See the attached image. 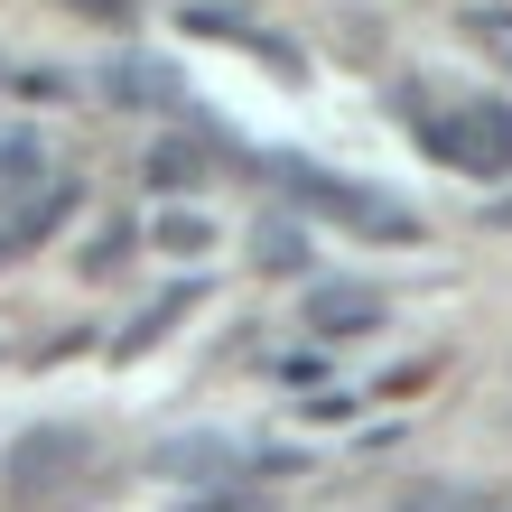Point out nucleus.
Wrapping results in <instances>:
<instances>
[{"label":"nucleus","instance_id":"f257e3e1","mask_svg":"<svg viewBox=\"0 0 512 512\" xmlns=\"http://www.w3.org/2000/svg\"><path fill=\"white\" fill-rule=\"evenodd\" d=\"M261 177L280 187L289 205H308L317 224H336V233H364V243H419V215L401 196H382V187H354V177H336V168H317V159H261Z\"/></svg>","mask_w":512,"mask_h":512},{"label":"nucleus","instance_id":"f03ea898","mask_svg":"<svg viewBox=\"0 0 512 512\" xmlns=\"http://www.w3.org/2000/svg\"><path fill=\"white\" fill-rule=\"evenodd\" d=\"M419 140L438 149L447 168H466V177H512V103H494V94H466L457 112H438V122H419Z\"/></svg>","mask_w":512,"mask_h":512},{"label":"nucleus","instance_id":"7ed1b4c3","mask_svg":"<svg viewBox=\"0 0 512 512\" xmlns=\"http://www.w3.org/2000/svg\"><path fill=\"white\" fill-rule=\"evenodd\" d=\"M84 457H94V438H84V429H28V438L10 447V494L38 503V494H56V485H75Z\"/></svg>","mask_w":512,"mask_h":512},{"label":"nucleus","instance_id":"20e7f679","mask_svg":"<svg viewBox=\"0 0 512 512\" xmlns=\"http://www.w3.org/2000/svg\"><path fill=\"white\" fill-rule=\"evenodd\" d=\"M298 317H308V336H373V326L391 317V298L364 289V280H317Z\"/></svg>","mask_w":512,"mask_h":512},{"label":"nucleus","instance_id":"39448f33","mask_svg":"<svg viewBox=\"0 0 512 512\" xmlns=\"http://www.w3.org/2000/svg\"><path fill=\"white\" fill-rule=\"evenodd\" d=\"M149 475H168V485H233V475H243V457H233L224 438H177V447H159V457H149Z\"/></svg>","mask_w":512,"mask_h":512},{"label":"nucleus","instance_id":"423d86ee","mask_svg":"<svg viewBox=\"0 0 512 512\" xmlns=\"http://www.w3.org/2000/svg\"><path fill=\"white\" fill-rule=\"evenodd\" d=\"M112 94L122 103H187V75L159 66V56H131V66H112Z\"/></svg>","mask_w":512,"mask_h":512},{"label":"nucleus","instance_id":"0eeeda50","mask_svg":"<svg viewBox=\"0 0 512 512\" xmlns=\"http://www.w3.org/2000/svg\"><path fill=\"white\" fill-rule=\"evenodd\" d=\"M187 28H205V38H243L252 56H270V66H298V47H289V38H270V28L233 19V10H215V0H205V10H187Z\"/></svg>","mask_w":512,"mask_h":512},{"label":"nucleus","instance_id":"6e6552de","mask_svg":"<svg viewBox=\"0 0 512 512\" xmlns=\"http://www.w3.org/2000/svg\"><path fill=\"white\" fill-rule=\"evenodd\" d=\"M140 177H149V187H205V149L196 140H159L140 159Z\"/></svg>","mask_w":512,"mask_h":512},{"label":"nucleus","instance_id":"1a4fd4ad","mask_svg":"<svg viewBox=\"0 0 512 512\" xmlns=\"http://www.w3.org/2000/svg\"><path fill=\"white\" fill-rule=\"evenodd\" d=\"M457 28L494 56V66H512V10H503V0H475V10H457Z\"/></svg>","mask_w":512,"mask_h":512},{"label":"nucleus","instance_id":"9d476101","mask_svg":"<svg viewBox=\"0 0 512 512\" xmlns=\"http://www.w3.org/2000/svg\"><path fill=\"white\" fill-rule=\"evenodd\" d=\"M149 243L177 252V261H196L205 243H215V224H205V215H159V224H149Z\"/></svg>","mask_w":512,"mask_h":512},{"label":"nucleus","instance_id":"9b49d317","mask_svg":"<svg viewBox=\"0 0 512 512\" xmlns=\"http://www.w3.org/2000/svg\"><path fill=\"white\" fill-rule=\"evenodd\" d=\"M187 308H196V289H168V298H159V308H149V317L131 326V336H122V354H140V345H159V336H168V326H177V317H187Z\"/></svg>","mask_w":512,"mask_h":512},{"label":"nucleus","instance_id":"f8f14e48","mask_svg":"<svg viewBox=\"0 0 512 512\" xmlns=\"http://www.w3.org/2000/svg\"><path fill=\"white\" fill-rule=\"evenodd\" d=\"M0 177H38V140H0Z\"/></svg>","mask_w":512,"mask_h":512},{"label":"nucleus","instance_id":"ddd939ff","mask_svg":"<svg viewBox=\"0 0 512 512\" xmlns=\"http://www.w3.org/2000/svg\"><path fill=\"white\" fill-rule=\"evenodd\" d=\"M75 10H94V19H122V10H140V0H75Z\"/></svg>","mask_w":512,"mask_h":512},{"label":"nucleus","instance_id":"4468645a","mask_svg":"<svg viewBox=\"0 0 512 512\" xmlns=\"http://www.w3.org/2000/svg\"><path fill=\"white\" fill-rule=\"evenodd\" d=\"M196 512H233V494H215V503H196Z\"/></svg>","mask_w":512,"mask_h":512}]
</instances>
